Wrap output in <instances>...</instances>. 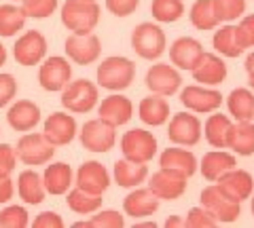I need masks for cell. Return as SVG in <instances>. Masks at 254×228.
<instances>
[{"mask_svg":"<svg viewBox=\"0 0 254 228\" xmlns=\"http://www.w3.org/2000/svg\"><path fill=\"white\" fill-rule=\"evenodd\" d=\"M182 78L178 74L176 68H172L168 64H153L146 72V87L157 93V95L170 97L180 89Z\"/></svg>","mask_w":254,"mask_h":228,"instance_id":"2e32d148","label":"cell"},{"mask_svg":"<svg viewBox=\"0 0 254 228\" xmlns=\"http://www.w3.org/2000/svg\"><path fill=\"white\" fill-rule=\"evenodd\" d=\"M246 70H248V72H252V70H254V53H250L248 59H246Z\"/></svg>","mask_w":254,"mask_h":228,"instance_id":"816d5d0a","label":"cell"},{"mask_svg":"<svg viewBox=\"0 0 254 228\" xmlns=\"http://www.w3.org/2000/svg\"><path fill=\"white\" fill-rule=\"evenodd\" d=\"M180 104L187 110H193V112H216L222 104V95L216 89H205L199 85H190L180 91Z\"/></svg>","mask_w":254,"mask_h":228,"instance_id":"4fadbf2b","label":"cell"},{"mask_svg":"<svg viewBox=\"0 0 254 228\" xmlns=\"http://www.w3.org/2000/svg\"><path fill=\"white\" fill-rule=\"evenodd\" d=\"M187 226L190 228H214V226H218V218L212 214V211L208 207H193L189 211V216H187Z\"/></svg>","mask_w":254,"mask_h":228,"instance_id":"b9f144b4","label":"cell"},{"mask_svg":"<svg viewBox=\"0 0 254 228\" xmlns=\"http://www.w3.org/2000/svg\"><path fill=\"white\" fill-rule=\"evenodd\" d=\"M187 180L189 176L182 174L178 169H168V167H161L159 171H155L148 180V188L153 190L159 199L163 201H174V199H180L187 190Z\"/></svg>","mask_w":254,"mask_h":228,"instance_id":"52a82bcc","label":"cell"},{"mask_svg":"<svg viewBox=\"0 0 254 228\" xmlns=\"http://www.w3.org/2000/svg\"><path fill=\"white\" fill-rule=\"evenodd\" d=\"M159 165L168 169H178L182 174H187L189 178L197 171V159L193 152L185 150V148H168L159 156Z\"/></svg>","mask_w":254,"mask_h":228,"instance_id":"f546056e","label":"cell"},{"mask_svg":"<svg viewBox=\"0 0 254 228\" xmlns=\"http://www.w3.org/2000/svg\"><path fill=\"white\" fill-rule=\"evenodd\" d=\"M113 176H115V182L121 188H136L142 182H146L148 167H146V163H136V161H129V159H121V161L115 163Z\"/></svg>","mask_w":254,"mask_h":228,"instance_id":"484cf974","label":"cell"},{"mask_svg":"<svg viewBox=\"0 0 254 228\" xmlns=\"http://www.w3.org/2000/svg\"><path fill=\"white\" fill-rule=\"evenodd\" d=\"M66 55L78 66H89L93 61H98L100 53H102V45H100V38L91 34H70L66 38Z\"/></svg>","mask_w":254,"mask_h":228,"instance_id":"8fae6325","label":"cell"},{"mask_svg":"<svg viewBox=\"0 0 254 228\" xmlns=\"http://www.w3.org/2000/svg\"><path fill=\"white\" fill-rule=\"evenodd\" d=\"M32 226L34 228H64V220L55 211H43V214H38L34 218Z\"/></svg>","mask_w":254,"mask_h":228,"instance_id":"7dc6e473","label":"cell"},{"mask_svg":"<svg viewBox=\"0 0 254 228\" xmlns=\"http://www.w3.org/2000/svg\"><path fill=\"white\" fill-rule=\"evenodd\" d=\"M115 129L117 127H113V125L106 123L104 119H100V116L93 121H87L81 129L83 148H87L89 152H108L117 141Z\"/></svg>","mask_w":254,"mask_h":228,"instance_id":"ba28073f","label":"cell"},{"mask_svg":"<svg viewBox=\"0 0 254 228\" xmlns=\"http://www.w3.org/2000/svg\"><path fill=\"white\" fill-rule=\"evenodd\" d=\"M150 13L157 21L174 23L185 15V4H182V0H153Z\"/></svg>","mask_w":254,"mask_h":228,"instance_id":"8d00e7d4","label":"cell"},{"mask_svg":"<svg viewBox=\"0 0 254 228\" xmlns=\"http://www.w3.org/2000/svg\"><path fill=\"white\" fill-rule=\"evenodd\" d=\"M6 64V49H4V45L0 43V68H2Z\"/></svg>","mask_w":254,"mask_h":228,"instance_id":"f907efd6","label":"cell"},{"mask_svg":"<svg viewBox=\"0 0 254 228\" xmlns=\"http://www.w3.org/2000/svg\"><path fill=\"white\" fill-rule=\"evenodd\" d=\"M216 186L218 190L227 196L229 201H235V203H242L246 199H250L252 194V188H254V180L248 171L244 169H229L227 174H222L218 180H216Z\"/></svg>","mask_w":254,"mask_h":228,"instance_id":"5bb4252c","label":"cell"},{"mask_svg":"<svg viewBox=\"0 0 254 228\" xmlns=\"http://www.w3.org/2000/svg\"><path fill=\"white\" fill-rule=\"evenodd\" d=\"M250 74V78H248V83H250V87L254 89V70H252V72H248Z\"/></svg>","mask_w":254,"mask_h":228,"instance_id":"db71d44e","label":"cell"},{"mask_svg":"<svg viewBox=\"0 0 254 228\" xmlns=\"http://www.w3.org/2000/svg\"><path fill=\"white\" fill-rule=\"evenodd\" d=\"M140 0H106V9L115 15V17H127L138 9Z\"/></svg>","mask_w":254,"mask_h":228,"instance_id":"bcb514c9","label":"cell"},{"mask_svg":"<svg viewBox=\"0 0 254 228\" xmlns=\"http://www.w3.org/2000/svg\"><path fill=\"white\" fill-rule=\"evenodd\" d=\"M43 136L51 141V144L58 146H66L74 139L76 136V121L72 114L68 112H53L49 114V119L45 121L43 127Z\"/></svg>","mask_w":254,"mask_h":228,"instance_id":"e0dca14e","label":"cell"},{"mask_svg":"<svg viewBox=\"0 0 254 228\" xmlns=\"http://www.w3.org/2000/svg\"><path fill=\"white\" fill-rule=\"evenodd\" d=\"M201 205L208 207L214 216L218 218V222H225V224H231L240 218L242 209H240V203L235 201H229L225 194L218 190L216 184H212L208 188L201 190Z\"/></svg>","mask_w":254,"mask_h":228,"instance_id":"9a60e30c","label":"cell"},{"mask_svg":"<svg viewBox=\"0 0 254 228\" xmlns=\"http://www.w3.org/2000/svg\"><path fill=\"white\" fill-rule=\"evenodd\" d=\"M203 46L199 41L190 36H182L178 41H174V45L170 46V61L180 70H193V66L197 64V59L201 57Z\"/></svg>","mask_w":254,"mask_h":228,"instance_id":"603a6c76","label":"cell"},{"mask_svg":"<svg viewBox=\"0 0 254 228\" xmlns=\"http://www.w3.org/2000/svg\"><path fill=\"white\" fill-rule=\"evenodd\" d=\"M100 21L98 0H66L62 6V23L72 34H91Z\"/></svg>","mask_w":254,"mask_h":228,"instance_id":"6da1fadb","label":"cell"},{"mask_svg":"<svg viewBox=\"0 0 254 228\" xmlns=\"http://www.w3.org/2000/svg\"><path fill=\"white\" fill-rule=\"evenodd\" d=\"M123 156L136 163H148L157 154V139L150 131L131 129L121 137Z\"/></svg>","mask_w":254,"mask_h":228,"instance_id":"8992f818","label":"cell"},{"mask_svg":"<svg viewBox=\"0 0 254 228\" xmlns=\"http://www.w3.org/2000/svg\"><path fill=\"white\" fill-rule=\"evenodd\" d=\"M13 55L19 66L41 64L47 55V38L38 30H28L26 34L17 38V43L13 46Z\"/></svg>","mask_w":254,"mask_h":228,"instance_id":"30bf717a","label":"cell"},{"mask_svg":"<svg viewBox=\"0 0 254 228\" xmlns=\"http://www.w3.org/2000/svg\"><path fill=\"white\" fill-rule=\"evenodd\" d=\"M227 148L242 156L254 154V123L252 121H237L229 127L227 133Z\"/></svg>","mask_w":254,"mask_h":228,"instance_id":"cb8c5ba5","label":"cell"},{"mask_svg":"<svg viewBox=\"0 0 254 228\" xmlns=\"http://www.w3.org/2000/svg\"><path fill=\"white\" fill-rule=\"evenodd\" d=\"M26 13L17 4H2L0 6V36L11 38L26 26Z\"/></svg>","mask_w":254,"mask_h":228,"instance_id":"836d02e7","label":"cell"},{"mask_svg":"<svg viewBox=\"0 0 254 228\" xmlns=\"http://www.w3.org/2000/svg\"><path fill=\"white\" fill-rule=\"evenodd\" d=\"M190 72H193V78L197 83L214 87V85H220L227 78V64L218 57V55L203 51Z\"/></svg>","mask_w":254,"mask_h":228,"instance_id":"ffe728a7","label":"cell"},{"mask_svg":"<svg viewBox=\"0 0 254 228\" xmlns=\"http://www.w3.org/2000/svg\"><path fill=\"white\" fill-rule=\"evenodd\" d=\"M125 224V220H123V216L119 214V211H115V209H98L95 211V216H91L89 220H83V222H76L74 226L76 228H83V226H87V228H100V226H104V228H121Z\"/></svg>","mask_w":254,"mask_h":228,"instance_id":"74e56055","label":"cell"},{"mask_svg":"<svg viewBox=\"0 0 254 228\" xmlns=\"http://www.w3.org/2000/svg\"><path fill=\"white\" fill-rule=\"evenodd\" d=\"M235 165H237L235 154L225 152L220 148V150H212L208 154H203V159H201V174H203V178L208 180V182H216L222 174H227V171L233 169Z\"/></svg>","mask_w":254,"mask_h":228,"instance_id":"83f0119b","label":"cell"},{"mask_svg":"<svg viewBox=\"0 0 254 228\" xmlns=\"http://www.w3.org/2000/svg\"><path fill=\"white\" fill-rule=\"evenodd\" d=\"M133 226H138V228H155L157 224L155 222H136Z\"/></svg>","mask_w":254,"mask_h":228,"instance_id":"f5cc1de1","label":"cell"},{"mask_svg":"<svg viewBox=\"0 0 254 228\" xmlns=\"http://www.w3.org/2000/svg\"><path fill=\"white\" fill-rule=\"evenodd\" d=\"M136 78V64L127 57H106L98 66V85L108 91H123Z\"/></svg>","mask_w":254,"mask_h":228,"instance_id":"7a4b0ae2","label":"cell"},{"mask_svg":"<svg viewBox=\"0 0 254 228\" xmlns=\"http://www.w3.org/2000/svg\"><path fill=\"white\" fill-rule=\"evenodd\" d=\"M190 23L205 32V30H212L218 26L216 13H214V0H197V2L190 6Z\"/></svg>","mask_w":254,"mask_h":228,"instance_id":"e575fe53","label":"cell"},{"mask_svg":"<svg viewBox=\"0 0 254 228\" xmlns=\"http://www.w3.org/2000/svg\"><path fill=\"white\" fill-rule=\"evenodd\" d=\"M70 78H72V66L66 57H60V55L45 59V64L38 70V83L49 93H62Z\"/></svg>","mask_w":254,"mask_h":228,"instance_id":"9c48e42d","label":"cell"},{"mask_svg":"<svg viewBox=\"0 0 254 228\" xmlns=\"http://www.w3.org/2000/svg\"><path fill=\"white\" fill-rule=\"evenodd\" d=\"M214 49H216L220 55H225V57H237V55H242V45L237 43V36H235V26H225L216 30V34H214Z\"/></svg>","mask_w":254,"mask_h":228,"instance_id":"d590c367","label":"cell"},{"mask_svg":"<svg viewBox=\"0 0 254 228\" xmlns=\"http://www.w3.org/2000/svg\"><path fill=\"white\" fill-rule=\"evenodd\" d=\"M74 184L78 188H83V190H87V192L104 194L106 188L110 186L108 169L98 161H87V163H83L81 167H78Z\"/></svg>","mask_w":254,"mask_h":228,"instance_id":"ac0fdd59","label":"cell"},{"mask_svg":"<svg viewBox=\"0 0 254 228\" xmlns=\"http://www.w3.org/2000/svg\"><path fill=\"white\" fill-rule=\"evenodd\" d=\"M21 9L26 13V17L45 19L55 13L58 0H21Z\"/></svg>","mask_w":254,"mask_h":228,"instance_id":"60d3db41","label":"cell"},{"mask_svg":"<svg viewBox=\"0 0 254 228\" xmlns=\"http://www.w3.org/2000/svg\"><path fill=\"white\" fill-rule=\"evenodd\" d=\"M252 216H254V199H252Z\"/></svg>","mask_w":254,"mask_h":228,"instance_id":"11a10c76","label":"cell"},{"mask_svg":"<svg viewBox=\"0 0 254 228\" xmlns=\"http://www.w3.org/2000/svg\"><path fill=\"white\" fill-rule=\"evenodd\" d=\"M174 226H187V222L178 216H170L168 220H165V228H174Z\"/></svg>","mask_w":254,"mask_h":228,"instance_id":"681fc988","label":"cell"},{"mask_svg":"<svg viewBox=\"0 0 254 228\" xmlns=\"http://www.w3.org/2000/svg\"><path fill=\"white\" fill-rule=\"evenodd\" d=\"M235 36L237 43L242 45V49L254 46V15H248L240 21V26H235Z\"/></svg>","mask_w":254,"mask_h":228,"instance_id":"7bdbcfd3","label":"cell"},{"mask_svg":"<svg viewBox=\"0 0 254 228\" xmlns=\"http://www.w3.org/2000/svg\"><path fill=\"white\" fill-rule=\"evenodd\" d=\"M168 137L172 144L195 146L201 139V121L195 114H189V112L174 114L168 127Z\"/></svg>","mask_w":254,"mask_h":228,"instance_id":"7c38bea8","label":"cell"},{"mask_svg":"<svg viewBox=\"0 0 254 228\" xmlns=\"http://www.w3.org/2000/svg\"><path fill=\"white\" fill-rule=\"evenodd\" d=\"M98 114H100V119H104L113 127H121V125L129 123L133 114V104L127 97L115 93V95H108L102 99V104L98 106Z\"/></svg>","mask_w":254,"mask_h":228,"instance_id":"7402d4cb","label":"cell"},{"mask_svg":"<svg viewBox=\"0 0 254 228\" xmlns=\"http://www.w3.org/2000/svg\"><path fill=\"white\" fill-rule=\"evenodd\" d=\"M229 112L235 121H252L254 119V93L250 89H233L227 99Z\"/></svg>","mask_w":254,"mask_h":228,"instance_id":"4dcf8cb0","label":"cell"},{"mask_svg":"<svg viewBox=\"0 0 254 228\" xmlns=\"http://www.w3.org/2000/svg\"><path fill=\"white\" fill-rule=\"evenodd\" d=\"M244 11H246V0H214V13H216L218 23L242 17Z\"/></svg>","mask_w":254,"mask_h":228,"instance_id":"f35d334b","label":"cell"},{"mask_svg":"<svg viewBox=\"0 0 254 228\" xmlns=\"http://www.w3.org/2000/svg\"><path fill=\"white\" fill-rule=\"evenodd\" d=\"M95 104H98V85H93L87 78L70 81L62 91V106L68 112L85 114L93 110Z\"/></svg>","mask_w":254,"mask_h":228,"instance_id":"3957f363","label":"cell"},{"mask_svg":"<svg viewBox=\"0 0 254 228\" xmlns=\"http://www.w3.org/2000/svg\"><path fill=\"white\" fill-rule=\"evenodd\" d=\"M68 194V207L74 211V214H81V216H89L95 214L100 207H102V194H93V192H87L83 188H72Z\"/></svg>","mask_w":254,"mask_h":228,"instance_id":"d6a6232c","label":"cell"},{"mask_svg":"<svg viewBox=\"0 0 254 228\" xmlns=\"http://www.w3.org/2000/svg\"><path fill=\"white\" fill-rule=\"evenodd\" d=\"M131 49L142 59H159L165 51V34L157 23L144 21L133 28L131 32Z\"/></svg>","mask_w":254,"mask_h":228,"instance_id":"277c9868","label":"cell"},{"mask_svg":"<svg viewBox=\"0 0 254 228\" xmlns=\"http://www.w3.org/2000/svg\"><path fill=\"white\" fill-rule=\"evenodd\" d=\"M159 196L150 190V188H133L123 199V211L133 220L140 218H150L159 209Z\"/></svg>","mask_w":254,"mask_h":228,"instance_id":"d6986e66","label":"cell"},{"mask_svg":"<svg viewBox=\"0 0 254 228\" xmlns=\"http://www.w3.org/2000/svg\"><path fill=\"white\" fill-rule=\"evenodd\" d=\"M43 184L45 190L49 194H66L68 188L74 184V176L68 163H53L47 165L45 174H43Z\"/></svg>","mask_w":254,"mask_h":228,"instance_id":"d4e9b609","label":"cell"},{"mask_svg":"<svg viewBox=\"0 0 254 228\" xmlns=\"http://www.w3.org/2000/svg\"><path fill=\"white\" fill-rule=\"evenodd\" d=\"M138 112H140L142 123L150 125V127H159V125L168 123V119H170V104L165 101L163 95L153 93L150 97H144L140 101Z\"/></svg>","mask_w":254,"mask_h":228,"instance_id":"f1b7e54d","label":"cell"},{"mask_svg":"<svg viewBox=\"0 0 254 228\" xmlns=\"http://www.w3.org/2000/svg\"><path fill=\"white\" fill-rule=\"evenodd\" d=\"M17 192L19 199L28 205H38L45 201V184H43V176H38L34 169H26L21 171L17 178Z\"/></svg>","mask_w":254,"mask_h":228,"instance_id":"4316f807","label":"cell"},{"mask_svg":"<svg viewBox=\"0 0 254 228\" xmlns=\"http://www.w3.org/2000/svg\"><path fill=\"white\" fill-rule=\"evenodd\" d=\"M11 2H21V0H11Z\"/></svg>","mask_w":254,"mask_h":228,"instance_id":"9f6ffc18","label":"cell"},{"mask_svg":"<svg viewBox=\"0 0 254 228\" xmlns=\"http://www.w3.org/2000/svg\"><path fill=\"white\" fill-rule=\"evenodd\" d=\"M13 192H15L13 180L11 178H0V205L9 203L13 199Z\"/></svg>","mask_w":254,"mask_h":228,"instance_id":"c3c4849f","label":"cell"},{"mask_svg":"<svg viewBox=\"0 0 254 228\" xmlns=\"http://www.w3.org/2000/svg\"><path fill=\"white\" fill-rule=\"evenodd\" d=\"M15 95H17V81L13 74H0V108L11 104Z\"/></svg>","mask_w":254,"mask_h":228,"instance_id":"f6af8a7d","label":"cell"},{"mask_svg":"<svg viewBox=\"0 0 254 228\" xmlns=\"http://www.w3.org/2000/svg\"><path fill=\"white\" fill-rule=\"evenodd\" d=\"M15 154L23 165L36 167V165H47L53 154H55V146L47 139L43 133H28L21 136L17 146H15Z\"/></svg>","mask_w":254,"mask_h":228,"instance_id":"5b68a950","label":"cell"},{"mask_svg":"<svg viewBox=\"0 0 254 228\" xmlns=\"http://www.w3.org/2000/svg\"><path fill=\"white\" fill-rule=\"evenodd\" d=\"M6 121L13 131H32L41 123V108L32 99H17L6 112Z\"/></svg>","mask_w":254,"mask_h":228,"instance_id":"44dd1931","label":"cell"},{"mask_svg":"<svg viewBox=\"0 0 254 228\" xmlns=\"http://www.w3.org/2000/svg\"><path fill=\"white\" fill-rule=\"evenodd\" d=\"M231 119L227 114H210L203 125L205 139L212 148H227V133L231 127Z\"/></svg>","mask_w":254,"mask_h":228,"instance_id":"1f68e13d","label":"cell"},{"mask_svg":"<svg viewBox=\"0 0 254 228\" xmlns=\"http://www.w3.org/2000/svg\"><path fill=\"white\" fill-rule=\"evenodd\" d=\"M17 165V154L15 148L9 144H0V178H11Z\"/></svg>","mask_w":254,"mask_h":228,"instance_id":"ee69618b","label":"cell"},{"mask_svg":"<svg viewBox=\"0 0 254 228\" xmlns=\"http://www.w3.org/2000/svg\"><path fill=\"white\" fill-rule=\"evenodd\" d=\"M30 224L28 211L21 205H9L0 211V226L2 228H26Z\"/></svg>","mask_w":254,"mask_h":228,"instance_id":"ab89813d","label":"cell"}]
</instances>
